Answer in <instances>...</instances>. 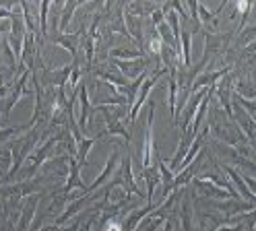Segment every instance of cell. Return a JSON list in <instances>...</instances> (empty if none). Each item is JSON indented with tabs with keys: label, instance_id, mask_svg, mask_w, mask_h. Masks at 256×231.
Returning <instances> with one entry per match:
<instances>
[{
	"label": "cell",
	"instance_id": "cell-22",
	"mask_svg": "<svg viewBox=\"0 0 256 231\" xmlns=\"http://www.w3.org/2000/svg\"><path fill=\"white\" fill-rule=\"evenodd\" d=\"M48 10H50V2H42V4H40V16H38L42 38L48 33Z\"/></svg>",
	"mask_w": 256,
	"mask_h": 231
},
{
	"label": "cell",
	"instance_id": "cell-23",
	"mask_svg": "<svg viewBox=\"0 0 256 231\" xmlns=\"http://www.w3.org/2000/svg\"><path fill=\"white\" fill-rule=\"evenodd\" d=\"M27 130H31L29 126H17V128H0V144H2L4 140H8V138H12V136H17L19 132H27Z\"/></svg>",
	"mask_w": 256,
	"mask_h": 231
},
{
	"label": "cell",
	"instance_id": "cell-24",
	"mask_svg": "<svg viewBox=\"0 0 256 231\" xmlns=\"http://www.w3.org/2000/svg\"><path fill=\"white\" fill-rule=\"evenodd\" d=\"M162 48H164V42L159 40V36L155 33V36L151 38V42H149V52L153 54V58L159 62V52H162Z\"/></svg>",
	"mask_w": 256,
	"mask_h": 231
},
{
	"label": "cell",
	"instance_id": "cell-7",
	"mask_svg": "<svg viewBox=\"0 0 256 231\" xmlns=\"http://www.w3.org/2000/svg\"><path fill=\"white\" fill-rule=\"evenodd\" d=\"M215 93L219 97V102L226 110V116L230 118V122H234V106H232V78L226 74L223 78H219V82H215Z\"/></svg>",
	"mask_w": 256,
	"mask_h": 231
},
{
	"label": "cell",
	"instance_id": "cell-14",
	"mask_svg": "<svg viewBox=\"0 0 256 231\" xmlns=\"http://www.w3.org/2000/svg\"><path fill=\"white\" fill-rule=\"evenodd\" d=\"M122 178H124L126 190L142 198L140 188H136V184H134V176H132V159H130V155H128V153H126V155H124V159H122Z\"/></svg>",
	"mask_w": 256,
	"mask_h": 231
},
{
	"label": "cell",
	"instance_id": "cell-2",
	"mask_svg": "<svg viewBox=\"0 0 256 231\" xmlns=\"http://www.w3.org/2000/svg\"><path fill=\"white\" fill-rule=\"evenodd\" d=\"M153 124H155V104H149V118H147V132H145V140H142V148H140V161L142 168H151L153 165V155L157 151V144L153 140Z\"/></svg>",
	"mask_w": 256,
	"mask_h": 231
},
{
	"label": "cell",
	"instance_id": "cell-8",
	"mask_svg": "<svg viewBox=\"0 0 256 231\" xmlns=\"http://www.w3.org/2000/svg\"><path fill=\"white\" fill-rule=\"evenodd\" d=\"M29 76H31V70L27 68L23 74L17 76V80L12 82V89H10V95H8V102L4 104V116H8V112H10L14 106H17V104L21 102V97L27 93V91H25V82H27Z\"/></svg>",
	"mask_w": 256,
	"mask_h": 231
},
{
	"label": "cell",
	"instance_id": "cell-28",
	"mask_svg": "<svg viewBox=\"0 0 256 231\" xmlns=\"http://www.w3.org/2000/svg\"><path fill=\"white\" fill-rule=\"evenodd\" d=\"M6 29H8V27H6V25H0V33H4V31H6Z\"/></svg>",
	"mask_w": 256,
	"mask_h": 231
},
{
	"label": "cell",
	"instance_id": "cell-16",
	"mask_svg": "<svg viewBox=\"0 0 256 231\" xmlns=\"http://www.w3.org/2000/svg\"><path fill=\"white\" fill-rule=\"evenodd\" d=\"M155 206H157V204L149 202V204H145V206L138 208V210H132L130 214H128L126 223H122V231H134V229H136V225H138L142 219H145V214H149V212H153V210H155Z\"/></svg>",
	"mask_w": 256,
	"mask_h": 231
},
{
	"label": "cell",
	"instance_id": "cell-26",
	"mask_svg": "<svg viewBox=\"0 0 256 231\" xmlns=\"http://www.w3.org/2000/svg\"><path fill=\"white\" fill-rule=\"evenodd\" d=\"M151 21H153L155 29L164 23V12H162V8H157V10H153V12H151Z\"/></svg>",
	"mask_w": 256,
	"mask_h": 231
},
{
	"label": "cell",
	"instance_id": "cell-21",
	"mask_svg": "<svg viewBox=\"0 0 256 231\" xmlns=\"http://www.w3.org/2000/svg\"><path fill=\"white\" fill-rule=\"evenodd\" d=\"M180 223H182V229H184V231H194V227H192V214H190V206H188V200H186V198L182 200Z\"/></svg>",
	"mask_w": 256,
	"mask_h": 231
},
{
	"label": "cell",
	"instance_id": "cell-5",
	"mask_svg": "<svg viewBox=\"0 0 256 231\" xmlns=\"http://www.w3.org/2000/svg\"><path fill=\"white\" fill-rule=\"evenodd\" d=\"M72 188H81L83 194L87 192V184L81 180V165H78V161L74 157H68V176H66V184H64V188H62L64 198L68 196V192Z\"/></svg>",
	"mask_w": 256,
	"mask_h": 231
},
{
	"label": "cell",
	"instance_id": "cell-25",
	"mask_svg": "<svg viewBox=\"0 0 256 231\" xmlns=\"http://www.w3.org/2000/svg\"><path fill=\"white\" fill-rule=\"evenodd\" d=\"M104 225H106V229H104V231H122V223H120L118 219H114V217L108 219Z\"/></svg>",
	"mask_w": 256,
	"mask_h": 231
},
{
	"label": "cell",
	"instance_id": "cell-3",
	"mask_svg": "<svg viewBox=\"0 0 256 231\" xmlns=\"http://www.w3.org/2000/svg\"><path fill=\"white\" fill-rule=\"evenodd\" d=\"M168 70L166 68H159V70H155V72H151L145 80H142V85H140V89H138V95H136V102L132 104V108H130V112H128V122H134L136 120V116H138V112H140V108H142V104L149 99V93H151V89L155 87V82H157V78L159 76H164Z\"/></svg>",
	"mask_w": 256,
	"mask_h": 231
},
{
	"label": "cell",
	"instance_id": "cell-17",
	"mask_svg": "<svg viewBox=\"0 0 256 231\" xmlns=\"http://www.w3.org/2000/svg\"><path fill=\"white\" fill-rule=\"evenodd\" d=\"M192 184H194L198 190H202L206 196H213V198H223V200H228V198H232L223 188L211 184V182H206V180H200V178H192Z\"/></svg>",
	"mask_w": 256,
	"mask_h": 231
},
{
	"label": "cell",
	"instance_id": "cell-15",
	"mask_svg": "<svg viewBox=\"0 0 256 231\" xmlns=\"http://www.w3.org/2000/svg\"><path fill=\"white\" fill-rule=\"evenodd\" d=\"M78 99H81V120H78V130L87 132L89 128V93L85 82H78Z\"/></svg>",
	"mask_w": 256,
	"mask_h": 231
},
{
	"label": "cell",
	"instance_id": "cell-4",
	"mask_svg": "<svg viewBox=\"0 0 256 231\" xmlns=\"http://www.w3.org/2000/svg\"><path fill=\"white\" fill-rule=\"evenodd\" d=\"M38 204H40V194L27 196V202L21 208V217H19L17 223H14V231H29L31 229V221L36 219Z\"/></svg>",
	"mask_w": 256,
	"mask_h": 231
},
{
	"label": "cell",
	"instance_id": "cell-12",
	"mask_svg": "<svg viewBox=\"0 0 256 231\" xmlns=\"http://www.w3.org/2000/svg\"><path fill=\"white\" fill-rule=\"evenodd\" d=\"M118 161H120V153H118V151H116V153H112V157L108 159V163H106L104 172H102L98 178H95V182H93L91 186H87V192H85V194H91V192L98 190L100 186H104V184H106V180H108L112 174H114V170H116V163H118Z\"/></svg>",
	"mask_w": 256,
	"mask_h": 231
},
{
	"label": "cell",
	"instance_id": "cell-10",
	"mask_svg": "<svg viewBox=\"0 0 256 231\" xmlns=\"http://www.w3.org/2000/svg\"><path fill=\"white\" fill-rule=\"evenodd\" d=\"M50 42L62 46L64 50H68V54L74 58V66H78V33H56V36H50Z\"/></svg>",
	"mask_w": 256,
	"mask_h": 231
},
{
	"label": "cell",
	"instance_id": "cell-6",
	"mask_svg": "<svg viewBox=\"0 0 256 231\" xmlns=\"http://www.w3.org/2000/svg\"><path fill=\"white\" fill-rule=\"evenodd\" d=\"M112 64L114 66H118V68L124 72V76L128 78V80H134L140 72H145L147 70V66H151V60L145 56V58H136V60H126V62H122V60H112Z\"/></svg>",
	"mask_w": 256,
	"mask_h": 231
},
{
	"label": "cell",
	"instance_id": "cell-13",
	"mask_svg": "<svg viewBox=\"0 0 256 231\" xmlns=\"http://www.w3.org/2000/svg\"><path fill=\"white\" fill-rule=\"evenodd\" d=\"M219 168H221V172H226V174L230 176V180L234 182V186H236V192H240V194H242V196L246 198L248 202H252V204H254V198H256V196H254V194L248 190V186L244 184L242 176H240V174H238L234 168H230V165H219Z\"/></svg>",
	"mask_w": 256,
	"mask_h": 231
},
{
	"label": "cell",
	"instance_id": "cell-9",
	"mask_svg": "<svg viewBox=\"0 0 256 231\" xmlns=\"http://www.w3.org/2000/svg\"><path fill=\"white\" fill-rule=\"evenodd\" d=\"M70 72H72V66H70V64H68V66H64V68H60V70L44 68V76H42L40 82H44V85H54L56 89H60V87H64V85L68 82Z\"/></svg>",
	"mask_w": 256,
	"mask_h": 231
},
{
	"label": "cell",
	"instance_id": "cell-18",
	"mask_svg": "<svg viewBox=\"0 0 256 231\" xmlns=\"http://www.w3.org/2000/svg\"><path fill=\"white\" fill-rule=\"evenodd\" d=\"M180 58H182V66H184V68H190L192 40H190V31H186V29L180 31Z\"/></svg>",
	"mask_w": 256,
	"mask_h": 231
},
{
	"label": "cell",
	"instance_id": "cell-27",
	"mask_svg": "<svg viewBox=\"0 0 256 231\" xmlns=\"http://www.w3.org/2000/svg\"><path fill=\"white\" fill-rule=\"evenodd\" d=\"M215 231H244L242 223H236V225H223V227H217Z\"/></svg>",
	"mask_w": 256,
	"mask_h": 231
},
{
	"label": "cell",
	"instance_id": "cell-11",
	"mask_svg": "<svg viewBox=\"0 0 256 231\" xmlns=\"http://www.w3.org/2000/svg\"><path fill=\"white\" fill-rule=\"evenodd\" d=\"M230 72V68H223V70H213V72H206V74H198L196 78H194V82L190 85V89H188V97L192 95V93H196L198 89H204V87H213L215 82L219 80V78H223Z\"/></svg>",
	"mask_w": 256,
	"mask_h": 231
},
{
	"label": "cell",
	"instance_id": "cell-1",
	"mask_svg": "<svg viewBox=\"0 0 256 231\" xmlns=\"http://www.w3.org/2000/svg\"><path fill=\"white\" fill-rule=\"evenodd\" d=\"M38 144H40V130L34 126L31 130H27V136L25 138H19V140H14V142H10L6 146L8 153L12 155V168L6 172V180H12L14 176L19 174L21 163L25 161V157L31 155L34 148H38Z\"/></svg>",
	"mask_w": 256,
	"mask_h": 231
},
{
	"label": "cell",
	"instance_id": "cell-19",
	"mask_svg": "<svg viewBox=\"0 0 256 231\" xmlns=\"http://www.w3.org/2000/svg\"><path fill=\"white\" fill-rule=\"evenodd\" d=\"M112 60H136V58H145V52H140L138 48H132V50H124V48H116V50H112V52L108 54Z\"/></svg>",
	"mask_w": 256,
	"mask_h": 231
},
{
	"label": "cell",
	"instance_id": "cell-20",
	"mask_svg": "<svg viewBox=\"0 0 256 231\" xmlns=\"http://www.w3.org/2000/svg\"><path fill=\"white\" fill-rule=\"evenodd\" d=\"M81 6V2H66L64 4V10H62V19H60V25H58V31L60 33H64L66 31V27H68V23H70V19H72V14H74V10ZM56 31V33H58Z\"/></svg>",
	"mask_w": 256,
	"mask_h": 231
}]
</instances>
